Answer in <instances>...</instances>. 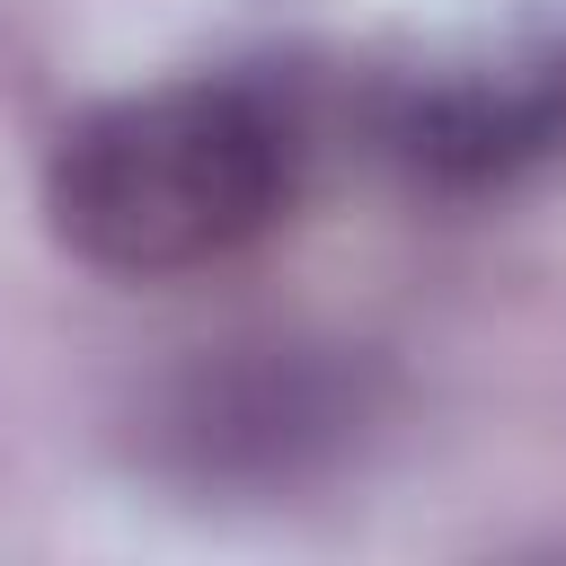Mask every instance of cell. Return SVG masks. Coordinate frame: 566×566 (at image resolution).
<instances>
[{
  "mask_svg": "<svg viewBox=\"0 0 566 566\" xmlns=\"http://www.w3.org/2000/svg\"><path fill=\"white\" fill-rule=\"evenodd\" d=\"M301 115L265 80H177L80 115L44 168V212L97 274H195L265 239L301 195Z\"/></svg>",
  "mask_w": 566,
  "mask_h": 566,
  "instance_id": "1",
  "label": "cell"
},
{
  "mask_svg": "<svg viewBox=\"0 0 566 566\" xmlns=\"http://www.w3.org/2000/svg\"><path fill=\"white\" fill-rule=\"evenodd\" d=\"M380 416V363L354 345H221L168 371L142 407V442L186 486H301L336 469Z\"/></svg>",
  "mask_w": 566,
  "mask_h": 566,
  "instance_id": "2",
  "label": "cell"
},
{
  "mask_svg": "<svg viewBox=\"0 0 566 566\" xmlns=\"http://www.w3.org/2000/svg\"><path fill=\"white\" fill-rule=\"evenodd\" d=\"M380 150L433 195H486L566 150V35L416 71L380 106Z\"/></svg>",
  "mask_w": 566,
  "mask_h": 566,
  "instance_id": "3",
  "label": "cell"
}]
</instances>
